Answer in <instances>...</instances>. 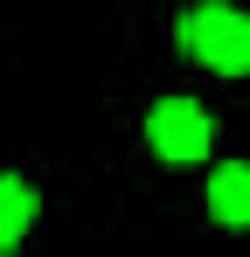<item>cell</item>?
<instances>
[{
	"mask_svg": "<svg viewBox=\"0 0 250 257\" xmlns=\"http://www.w3.org/2000/svg\"><path fill=\"white\" fill-rule=\"evenodd\" d=\"M174 42L188 63H202L215 77H250V14L229 0H195L174 14Z\"/></svg>",
	"mask_w": 250,
	"mask_h": 257,
	"instance_id": "1",
	"label": "cell"
},
{
	"mask_svg": "<svg viewBox=\"0 0 250 257\" xmlns=\"http://www.w3.org/2000/svg\"><path fill=\"white\" fill-rule=\"evenodd\" d=\"M146 146L160 153L167 167H195L215 153V118H208L195 97H160L146 111Z\"/></svg>",
	"mask_w": 250,
	"mask_h": 257,
	"instance_id": "2",
	"label": "cell"
},
{
	"mask_svg": "<svg viewBox=\"0 0 250 257\" xmlns=\"http://www.w3.org/2000/svg\"><path fill=\"white\" fill-rule=\"evenodd\" d=\"M202 202H208V215L222 229H250V160H215Z\"/></svg>",
	"mask_w": 250,
	"mask_h": 257,
	"instance_id": "3",
	"label": "cell"
},
{
	"mask_svg": "<svg viewBox=\"0 0 250 257\" xmlns=\"http://www.w3.org/2000/svg\"><path fill=\"white\" fill-rule=\"evenodd\" d=\"M35 215H42L35 181H21V174H0V257H7V250H21V236L35 229Z\"/></svg>",
	"mask_w": 250,
	"mask_h": 257,
	"instance_id": "4",
	"label": "cell"
}]
</instances>
